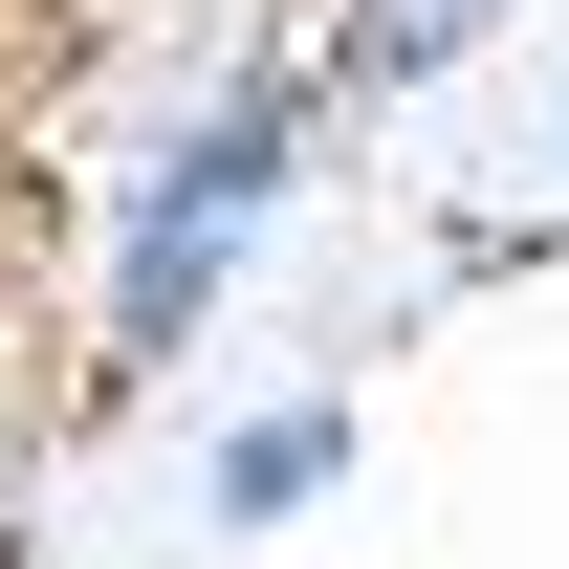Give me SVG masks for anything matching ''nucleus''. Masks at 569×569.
Returning <instances> with one entry per match:
<instances>
[{"label": "nucleus", "mask_w": 569, "mask_h": 569, "mask_svg": "<svg viewBox=\"0 0 569 569\" xmlns=\"http://www.w3.org/2000/svg\"><path fill=\"white\" fill-rule=\"evenodd\" d=\"M329 482H351V395H263V417H219V460H198L219 526H307Z\"/></svg>", "instance_id": "2"}, {"label": "nucleus", "mask_w": 569, "mask_h": 569, "mask_svg": "<svg viewBox=\"0 0 569 569\" xmlns=\"http://www.w3.org/2000/svg\"><path fill=\"white\" fill-rule=\"evenodd\" d=\"M482 22L503 0H329V22H307V88H372V110H395V88H438Z\"/></svg>", "instance_id": "3"}, {"label": "nucleus", "mask_w": 569, "mask_h": 569, "mask_svg": "<svg viewBox=\"0 0 569 569\" xmlns=\"http://www.w3.org/2000/svg\"><path fill=\"white\" fill-rule=\"evenodd\" d=\"M307 132H329L307 67H219L198 110L132 153V198H110V284H88V372H110V395H153V372L219 329V284L263 263L284 198H307Z\"/></svg>", "instance_id": "1"}]
</instances>
